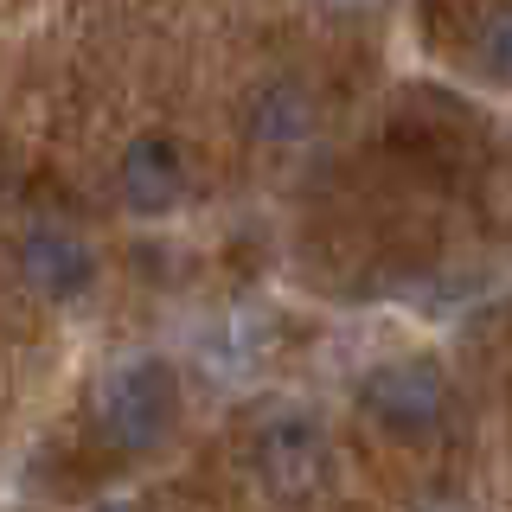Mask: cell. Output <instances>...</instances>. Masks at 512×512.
<instances>
[{
    "mask_svg": "<svg viewBox=\"0 0 512 512\" xmlns=\"http://www.w3.org/2000/svg\"><path fill=\"white\" fill-rule=\"evenodd\" d=\"M186 192H192V160L180 148V135H167V128H141V135L122 148V160H116L122 212L160 224V218H173L186 205Z\"/></svg>",
    "mask_w": 512,
    "mask_h": 512,
    "instance_id": "5",
    "label": "cell"
},
{
    "mask_svg": "<svg viewBox=\"0 0 512 512\" xmlns=\"http://www.w3.org/2000/svg\"><path fill=\"white\" fill-rule=\"evenodd\" d=\"M13 269H20V282L45 308H71V301H84L96 288L103 256H96V244L71 218H32L26 231L13 237Z\"/></svg>",
    "mask_w": 512,
    "mask_h": 512,
    "instance_id": "4",
    "label": "cell"
},
{
    "mask_svg": "<svg viewBox=\"0 0 512 512\" xmlns=\"http://www.w3.org/2000/svg\"><path fill=\"white\" fill-rule=\"evenodd\" d=\"M474 52H480V71H487L493 84H512V0H493V7L480 13Z\"/></svg>",
    "mask_w": 512,
    "mask_h": 512,
    "instance_id": "7",
    "label": "cell"
},
{
    "mask_svg": "<svg viewBox=\"0 0 512 512\" xmlns=\"http://www.w3.org/2000/svg\"><path fill=\"white\" fill-rule=\"evenodd\" d=\"M314 122H320V103L301 77H269V84H256L250 109H244V128H250L256 148H295V141L314 135Z\"/></svg>",
    "mask_w": 512,
    "mask_h": 512,
    "instance_id": "6",
    "label": "cell"
},
{
    "mask_svg": "<svg viewBox=\"0 0 512 512\" xmlns=\"http://www.w3.org/2000/svg\"><path fill=\"white\" fill-rule=\"evenodd\" d=\"M352 404H359V416L378 436H391L404 448H423V442H436L448 429V416H455V384H448V372L436 359L404 352V359H378L372 372L352 384Z\"/></svg>",
    "mask_w": 512,
    "mask_h": 512,
    "instance_id": "2",
    "label": "cell"
},
{
    "mask_svg": "<svg viewBox=\"0 0 512 512\" xmlns=\"http://www.w3.org/2000/svg\"><path fill=\"white\" fill-rule=\"evenodd\" d=\"M90 429L122 461L160 455L173 442V429H180V372L167 359H154V352L109 365L90 404Z\"/></svg>",
    "mask_w": 512,
    "mask_h": 512,
    "instance_id": "1",
    "label": "cell"
},
{
    "mask_svg": "<svg viewBox=\"0 0 512 512\" xmlns=\"http://www.w3.org/2000/svg\"><path fill=\"white\" fill-rule=\"evenodd\" d=\"M327 7H340V13H359V7H372V0H327Z\"/></svg>",
    "mask_w": 512,
    "mask_h": 512,
    "instance_id": "8",
    "label": "cell"
},
{
    "mask_svg": "<svg viewBox=\"0 0 512 512\" xmlns=\"http://www.w3.org/2000/svg\"><path fill=\"white\" fill-rule=\"evenodd\" d=\"M250 468L276 500H308L333 468V436L308 404H276L250 429Z\"/></svg>",
    "mask_w": 512,
    "mask_h": 512,
    "instance_id": "3",
    "label": "cell"
}]
</instances>
